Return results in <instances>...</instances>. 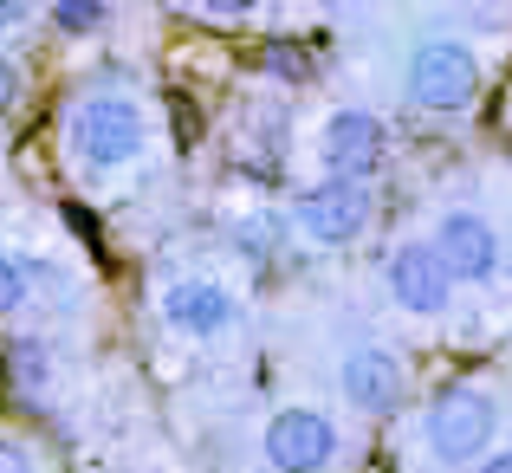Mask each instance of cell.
I'll list each match as a JSON object with an SVG mask.
<instances>
[{"mask_svg": "<svg viewBox=\"0 0 512 473\" xmlns=\"http://www.w3.org/2000/svg\"><path fill=\"white\" fill-rule=\"evenodd\" d=\"M143 150H150V111H143L130 91H85V98L65 111V156H72L78 175H91V182L124 175Z\"/></svg>", "mask_w": 512, "mask_h": 473, "instance_id": "cell-1", "label": "cell"}, {"mask_svg": "<svg viewBox=\"0 0 512 473\" xmlns=\"http://www.w3.org/2000/svg\"><path fill=\"white\" fill-rule=\"evenodd\" d=\"M500 428H506V415L487 383H448L422 402V454L435 467L461 473V467L487 461L500 448Z\"/></svg>", "mask_w": 512, "mask_h": 473, "instance_id": "cell-2", "label": "cell"}, {"mask_svg": "<svg viewBox=\"0 0 512 473\" xmlns=\"http://www.w3.org/2000/svg\"><path fill=\"white\" fill-rule=\"evenodd\" d=\"M156 318H163L169 337H182V344H234L240 324H247V305H240V292L227 286V279L214 273H175L163 292H156Z\"/></svg>", "mask_w": 512, "mask_h": 473, "instance_id": "cell-3", "label": "cell"}, {"mask_svg": "<svg viewBox=\"0 0 512 473\" xmlns=\"http://www.w3.org/2000/svg\"><path fill=\"white\" fill-rule=\"evenodd\" d=\"M376 221V188L357 182V175H318L312 188L292 195V234L305 247H357Z\"/></svg>", "mask_w": 512, "mask_h": 473, "instance_id": "cell-4", "label": "cell"}, {"mask_svg": "<svg viewBox=\"0 0 512 473\" xmlns=\"http://www.w3.org/2000/svg\"><path fill=\"white\" fill-rule=\"evenodd\" d=\"M344 454V428L318 402H279L260 428V461L273 473H331Z\"/></svg>", "mask_w": 512, "mask_h": 473, "instance_id": "cell-5", "label": "cell"}, {"mask_svg": "<svg viewBox=\"0 0 512 473\" xmlns=\"http://www.w3.org/2000/svg\"><path fill=\"white\" fill-rule=\"evenodd\" d=\"M402 91H409L415 111L428 117H461L467 104L480 98V59L461 39H422L409 52V72H402Z\"/></svg>", "mask_w": 512, "mask_h": 473, "instance_id": "cell-6", "label": "cell"}, {"mask_svg": "<svg viewBox=\"0 0 512 473\" xmlns=\"http://www.w3.org/2000/svg\"><path fill=\"white\" fill-rule=\"evenodd\" d=\"M383 292H389V305H396L402 318H415V324L448 318L454 299H461L454 273L441 266V253L428 247V240H415V234L389 247V260H383Z\"/></svg>", "mask_w": 512, "mask_h": 473, "instance_id": "cell-7", "label": "cell"}, {"mask_svg": "<svg viewBox=\"0 0 512 473\" xmlns=\"http://www.w3.org/2000/svg\"><path fill=\"white\" fill-rule=\"evenodd\" d=\"M428 247L441 253V266L454 273V286H493V279H500V266H506L500 227H493L480 208H467V201H454V208L435 214Z\"/></svg>", "mask_w": 512, "mask_h": 473, "instance_id": "cell-8", "label": "cell"}, {"mask_svg": "<svg viewBox=\"0 0 512 473\" xmlns=\"http://www.w3.org/2000/svg\"><path fill=\"white\" fill-rule=\"evenodd\" d=\"M338 389H344V402L363 415V422H389V415L409 402V363H402L389 344L363 337V344H350L338 357Z\"/></svg>", "mask_w": 512, "mask_h": 473, "instance_id": "cell-9", "label": "cell"}, {"mask_svg": "<svg viewBox=\"0 0 512 473\" xmlns=\"http://www.w3.org/2000/svg\"><path fill=\"white\" fill-rule=\"evenodd\" d=\"M318 169L325 175H357V182H370L376 169H383V150H389V130L376 111H363V104H338V111L318 124Z\"/></svg>", "mask_w": 512, "mask_h": 473, "instance_id": "cell-10", "label": "cell"}, {"mask_svg": "<svg viewBox=\"0 0 512 473\" xmlns=\"http://www.w3.org/2000/svg\"><path fill=\"white\" fill-rule=\"evenodd\" d=\"M26 299H33V266H26L20 253L0 247V318L26 312Z\"/></svg>", "mask_w": 512, "mask_h": 473, "instance_id": "cell-11", "label": "cell"}, {"mask_svg": "<svg viewBox=\"0 0 512 473\" xmlns=\"http://www.w3.org/2000/svg\"><path fill=\"white\" fill-rule=\"evenodd\" d=\"M52 20L65 33H98L104 26V0H52Z\"/></svg>", "mask_w": 512, "mask_h": 473, "instance_id": "cell-12", "label": "cell"}, {"mask_svg": "<svg viewBox=\"0 0 512 473\" xmlns=\"http://www.w3.org/2000/svg\"><path fill=\"white\" fill-rule=\"evenodd\" d=\"M201 13H208V20H247L253 7H260V0H195Z\"/></svg>", "mask_w": 512, "mask_h": 473, "instance_id": "cell-13", "label": "cell"}, {"mask_svg": "<svg viewBox=\"0 0 512 473\" xmlns=\"http://www.w3.org/2000/svg\"><path fill=\"white\" fill-rule=\"evenodd\" d=\"M0 473H39L33 448H20V441H0Z\"/></svg>", "mask_w": 512, "mask_h": 473, "instance_id": "cell-14", "label": "cell"}, {"mask_svg": "<svg viewBox=\"0 0 512 473\" xmlns=\"http://www.w3.org/2000/svg\"><path fill=\"white\" fill-rule=\"evenodd\" d=\"M39 13V0H0V33H7V26H26Z\"/></svg>", "mask_w": 512, "mask_h": 473, "instance_id": "cell-15", "label": "cell"}, {"mask_svg": "<svg viewBox=\"0 0 512 473\" xmlns=\"http://www.w3.org/2000/svg\"><path fill=\"white\" fill-rule=\"evenodd\" d=\"M13 98H20V65L0 59V111H13Z\"/></svg>", "mask_w": 512, "mask_h": 473, "instance_id": "cell-16", "label": "cell"}, {"mask_svg": "<svg viewBox=\"0 0 512 473\" xmlns=\"http://www.w3.org/2000/svg\"><path fill=\"white\" fill-rule=\"evenodd\" d=\"M474 473H512V448H493L487 461H474Z\"/></svg>", "mask_w": 512, "mask_h": 473, "instance_id": "cell-17", "label": "cell"}, {"mask_svg": "<svg viewBox=\"0 0 512 473\" xmlns=\"http://www.w3.org/2000/svg\"><path fill=\"white\" fill-rule=\"evenodd\" d=\"M0 156H7V137H0Z\"/></svg>", "mask_w": 512, "mask_h": 473, "instance_id": "cell-18", "label": "cell"}, {"mask_svg": "<svg viewBox=\"0 0 512 473\" xmlns=\"http://www.w3.org/2000/svg\"><path fill=\"white\" fill-rule=\"evenodd\" d=\"M357 7H376V0H357Z\"/></svg>", "mask_w": 512, "mask_h": 473, "instance_id": "cell-19", "label": "cell"}]
</instances>
